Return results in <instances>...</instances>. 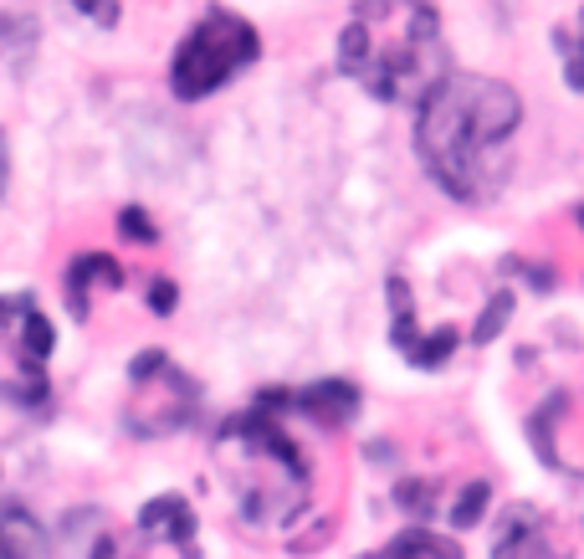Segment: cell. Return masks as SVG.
I'll use <instances>...</instances> for the list:
<instances>
[{
    "label": "cell",
    "instance_id": "9c48e42d",
    "mask_svg": "<svg viewBox=\"0 0 584 559\" xmlns=\"http://www.w3.org/2000/svg\"><path fill=\"white\" fill-rule=\"evenodd\" d=\"M559 47H564V72H569V83L584 93V11L574 16V26H569V32H559Z\"/></svg>",
    "mask_w": 584,
    "mask_h": 559
},
{
    "label": "cell",
    "instance_id": "30bf717a",
    "mask_svg": "<svg viewBox=\"0 0 584 559\" xmlns=\"http://www.w3.org/2000/svg\"><path fill=\"white\" fill-rule=\"evenodd\" d=\"M395 498H401V509H410V513H431V483H401Z\"/></svg>",
    "mask_w": 584,
    "mask_h": 559
},
{
    "label": "cell",
    "instance_id": "ba28073f",
    "mask_svg": "<svg viewBox=\"0 0 584 559\" xmlns=\"http://www.w3.org/2000/svg\"><path fill=\"white\" fill-rule=\"evenodd\" d=\"M487 498H492V488L487 483H467L462 488V498H456V509H451V524L456 528H477L487 513Z\"/></svg>",
    "mask_w": 584,
    "mask_h": 559
},
{
    "label": "cell",
    "instance_id": "3957f363",
    "mask_svg": "<svg viewBox=\"0 0 584 559\" xmlns=\"http://www.w3.org/2000/svg\"><path fill=\"white\" fill-rule=\"evenodd\" d=\"M251 62H257V32L231 11H211L180 41L175 62H169V83H175L180 98H205Z\"/></svg>",
    "mask_w": 584,
    "mask_h": 559
},
{
    "label": "cell",
    "instance_id": "52a82bcc",
    "mask_svg": "<svg viewBox=\"0 0 584 559\" xmlns=\"http://www.w3.org/2000/svg\"><path fill=\"white\" fill-rule=\"evenodd\" d=\"M380 559H462V549L451 539H436V534H426V528H405L401 539L390 544Z\"/></svg>",
    "mask_w": 584,
    "mask_h": 559
},
{
    "label": "cell",
    "instance_id": "9a60e30c",
    "mask_svg": "<svg viewBox=\"0 0 584 559\" xmlns=\"http://www.w3.org/2000/svg\"><path fill=\"white\" fill-rule=\"evenodd\" d=\"M580 221H584V211H580Z\"/></svg>",
    "mask_w": 584,
    "mask_h": 559
},
{
    "label": "cell",
    "instance_id": "277c9868",
    "mask_svg": "<svg viewBox=\"0 0 584 559\" xmlns=\"http://www.w3.org/2000/svg\"><path fill=\"white\" fill-rule=\"evenodd\" d=\"M262 406H293V411H308V416L323 426H344V421H354V411H359V390H354L349 380H318V385L298 390V395L267 390Z\"/></svg>",
    "mask_w": 584,
    "mask_h": 559
},
{
    "label": "cell",
    "instance_id": "7a4b0ae2",
    "mask_svg": "<svg viewBox=\"0 0 584 559\" xmlns=\"http://www.w3.org/2000/svg\"><path fill=\"white\" fill-rule=\"evenodd\" d=\"M338 68L384 103H426L451 78L436 0H359L338 36Z\"/></svg>",
    "mask_w": 584,
    "mask_h": 559
},
{
    "label": "cell",
    "instance_id": "4fadbf2b",
    "mask_svg": "<svg viewBox=\"0 0 584 559\" xmlns=\"http://www.w3.org/2000/svg\"><path fill=\"white\" fill-rule=\"evenodd\" d=\"M154 308H159V313H165V308H175V288H165V283H159V288H154Z\"/></svg>",
    "mask_w": 584,
    "mask_h": 559
},
{
    "label": "cell",
    "instance_id": "7c38bea8",
    "mask_svg": "<svg viewBox=\"0 0 584 559\" xmlns=\"http://www.w3.org/2000/svg\"><path fill=\"white\" fill-rule=\"evenodd\" d=\"M502 319H508V298H502V304H492L482 313V323H477V340H492V329H502Z\"/></svg>",
    "mask_w": 584,
    "mask_h": 559
},
{
    "label": "cell",
    "instance_id": "5b68a950",
    "mask_svg": "<svg viewBox=\"0 0 584 559\" xmlns=\"http://www.w3.org/2000/svg\"><path fill=\"white\" fill-rule=\"evenodd\" d=\"M47 555V528L26 503L5 498L0 503V559H41Z\"/></svg>",
    "mask_w": 584,
    "mask_h": 559
},
{
    "label": "cell",
    "instance_id": "8fae6325",
    "mask_svg": "<svg viewBox=\"0 0 584 559\" xmlns=\"http://www.w3.org/2000/svg\"><path fill=\"white\" fill-rule=\"evenodd\" d=\"M123 237L154 241V226H150V221H144V211H123Z\"/></svg>",
    "mask_w": 584,
    "mask_h": 559
},
{
    "label": "cell",
    "instance_id": "5bb4252c",
    "mask_svg": "<svg viewBox=\"0 0 584 559\" xmlns=\"http://www.w3.org/2000/svg\"><path fill=\"white\" fill-rule=\"evenodd\" d=\"M93 559H114V539H98V544H93Z\"/></svg>",
    "mask_w": 584,
    "mask_h": 559
},
{
    "label": "cell",
    "instance_id": "6da1fadb",
    "mask_svg": "<svg viewBox=\"0 0 584 559\" xmlns=\"http://www.w3.org/2000/svg\"><path fill=\"white\" fill-rule=\"evenodd\" d=\"M517 93L492 78L451 72L431 98L420 103L416 150L436 186L456 201H482L502 186V150L517 129Z\"/></svg>",
    "mask_w": 584,
    "mask_h": 559
},
{
    "label": "cell",
    "instance_id": "8992f818",
    "mask_svg": "<svg viewBox=\"0 0 584 559\" xmlns=\"http://www.w3.org/2000/svg\"><path fill=\"white\" fill-rule=\"evenodd\" d=\"M139 528H144V534H169L175 544H190V534H195V513L184 509L180 498H154L150 509L139 513Z\"/></svg>",
    "mask_w": 584,
    "mask_h": 559
}]
</instances>
